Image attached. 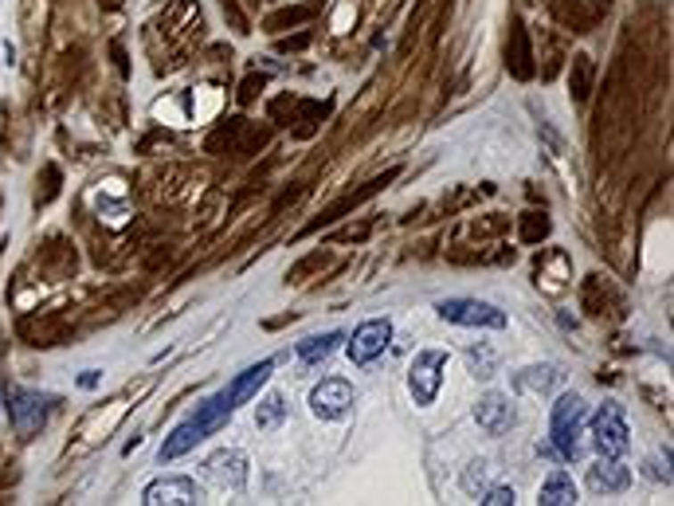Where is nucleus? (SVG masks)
I'll return each mask as SVG.
<instances>
[{"label": "nucleus", "instance_id": "obj_23", "mask_svg": "<svg viewBox=\"0 0 674 506\" xmlns=\"http://www.w3.org/2000/svg\"><path fill=\"white\" fill-rule=\"evenodd\" d=\"M545 232H549V220H545V216H541V220L525 224V240H538V236H545Z\"/></svg>", "mask_w": 674, "mask_h": 506}, {"label": "nucleus", "instance_id": "obj_11", "mask_svg": "<svg viewBox=\"0 0 674 506\" xmlns=\"http://www.w3.org/2000/svg\"><path fill=\"white\" fill-rule=\"evenodd\" d=\"M474 420H479V428H487L490 435H502L514 424V409L506 404L502 393H487L479 404H474Z\"/></svg>", "mask_w": 674, "mask_h": 506}, {"label": "nucleus", "instance_id": "obj_15", "mask_svg": "<svg viewBox=\"0 0 674 506\" xmlns=\"http://www.w3.org/2000/svg\"><path fill=\"white\" fill-rule=\"evenodd\" d=\"M541 506H569V502H577V483H572V475L569 471H553L549 479H545V487H541Z\"/></svg>", "mask_w": 674, "mask_h": 506}, {"label": "nucleus", "instance_id": "obj_1", "mask_svg": "<svg viewBox=\"0 0 674 506\" xmlns=\"http://www.w3.org/2000/svg\"><path fill=\"white\" fill-rule=\"evenodd\" d=\"M232 412H235V409L227 404V396H224V393L208 396L204 404H196V412L188 416L185 424H177V428L168 432V440L161 444L157 460H161V463H173V460H181V455H188V452L196 448V444H204L212 432H220Z\"/></svg>", "mask_w": 674, "mask_h": 506}, {"label": "nucleus", "instance_id": "obj_3", "mask_svg": "<svg viewBox=\"0 0 674 506\" xmlns=\"http://www.w3.org/2000/svg\"><path fill=\"white\" fill-rule=\"evenodd\" d=\"M435 311H440L443 322L474 326V330H502V326L510 322L506 311H498L494 303H482V299H443Z\"/></svg>", "mask_w": 674, "mask_h": 506}, {"label": "nucleus", "instance_id": "obj_19", "mask_svg": "<svg viewBox=\"0 0 674 506\" xmlns=\"http://www.w3.org/2000/svg\"><path fill=\"white\" fill-rule=\"evenodd\" d=\"M482 487H487V463H471V468H467V475H463V491H467V494H479Z\"/></svg>", "mask_w": 674, "mask_h": 506}, {"label": "nucleus", "instance_id": "obj_20", "mask_svg": "<svg viewBox=\"0 0 674 506\" xmlns=\"http://www.w3.org/2000/svg\"><path fill=\"white\" fill-rule=\"evenodd\" d=\"M471 365H474V373L479 377H494V353L490 350H471Z\"/></svg>", "mask_w": 674, "mask_h": 506}, {"label": "nucleus", "instance_id": "obj_22", "mask_svg": "<svg viewBox=\"0 0 674 506\" xmlns=\"http://www.w3.org/2000/svg\"><path fill=\"white\" fill-rule=\"evenodd\" d=\"M482 502H487V506H510L514 502V487H494Z\"/></svg>", "mask_w": 674, "mask_h": 506}, {"label": "nucleus", "instance_id": "obj_12", "mask_svg": "<svg viewBox=\"0 0 674 506\" xmlns=\"http://www.w3.org/2000/svg\"><path fill=\"white\" fill-rule=\"evenodd\" d=\"M208 475H212L216 483H224V487H232V491H240L243 483H247V460H243V452H216L212 460L204 463Z\"/></svg>", "mask_w": 674, "mask_h": 506}, {"label": "nucleus", "instance_id": "obj_18", "mask_svg": "<svg viewBox=\"0 0 674 506\" xmlns=\"http://www.w3.org/2000/svg\"><path fill=\"white\" fill-rule=\"evenodd\" d=\"M286 416V404H283V396L279 393H271V396H263L259 401V412H255V420H259V428H275Z\"/></svg>", "mask_w": 674, "mask_h": 506}, {"label": "nucleus", "instance_id": "obj_10", "mask_svg": "<svg viewBox=\"0 0 674 506\" xmlns=\"http://www.w3.org/2000/svg\"><path fill=\"white\" fill-rule=\"evenodd\" d=\"M8 416H12L16 432H20V435H28L32 428H39V424H44V401H39L36 393H20V389H12V393H8Z\"/></svg>", "mask_w": 674, "mask_h": 506}, {"label": "nucleus", "instance_id": "obj_9", "mask_svg": "<svg viewBox=\"0 0 674 506\" xmlns=\"http://www.w3.org/2000/svg\"><path fill=\"white\" fill-rule=\"evenodd\" d=\"M271 373H275V361H271V357H263L259 365H247V369L224 389L227 404L235 409V404H243V401H251V396H259V389H263L267 381H271Z\"/></svg>", "mask_w": 674, "mask_h": 506}, {"label": "nucleus", "instance_id": "obj_16", "mask_svg": "<svg viewBox=\"0 0 674 506\" xmlns=\"http://www.w3.org/2000/svg\"><path fill=\"white\" fill-rule=\"evenodd\" d=\"M337 342H341V334H322V337H306V342H299V361L302 365H318L325 361L333 350H337Z\"/></svg>", "mask_w": 674, "mask_h": 506}, {"label": "nucleus", "instance_id": "obj_13", "mask_svg": "<svg viewBox=\"0 0 674 506\" xmlns=\"http://www.w3.org/2000/svg\"><path fill=\"white\" fill-rule=\"evenodd\" d=\"M588 487H592V491H604V494L628 491V487H631V471L623 468L620 460H608V455H604L596 468H588Z\"/></svg>", "mask_w": 674, "mask_h": 506}, {"label": "nucleus", "instance_id": "obj_2", "mask_svg": "<svg viewBox=\"0 0 674 506\" xmlns=\"http://www.w3.org/2000/svg\"><path fill=\"white\" fill-rule=\"evenodd\" d=\"M580 424H584V396L580 393H564L561 401L553 404V416H549V432H553L557 460H564V463L580 460V452H584Z\"/></svg>", "mask_w": 674, "mask_h": 506}, {"label": "nucleus", "instance_id": "obj_21", "mask_svg": "<svg viewBox=\"0 0 674 506\" xmlns=\"http://www.w3.org/2000/svg\"><path fill=\"white\" fill-rule=\"evenodd\" d=\"M577 98L588 95V55H577Z\"/></svg>", "mask_w": 674, "mask_h": 506}, {"label": "nucleus", "instance_id": "obj_14", "mask_svg": "<svg viewBox=\"0 0 674 506\" xmlns=\"http://www.w3.org/2000/svg\"><path fill=\"white\" fill-rule=\"evenodd\" d=\"M514 385H518L522 393H549L561 385V369L557 365H530V369H522L514 377Z\"/></svg>", "mask_w": 674, "mask_h": 506}, {"label": "nucleus", "instance_id": "obj_8", "mask_svg": "<svg viewBox=\"0 0 674 506\" xmlns=\"http://www.w3.org/2000/svg\"><path fill=\"white\" fill-rule=\"evenodd\" d=\"M145 506H188V502H204V487L196 479H185V475H168V479H157L145 487L142 494Z\"/></svg>", "mask_w": 674, "mask_h": 506}, {"label": "nucleus", "instance_id": "obj_7", "mask_svg": "<svg viewBox=\"0 0 674 506\" xmlns=\"http://www.w3.org/2000/svg\"><path fill=\"white\" fill-rule=\"evenodd\" d=\"M389 342H392V322H389V319H369V322H361V326L353 330V337H349V357H353V365H373L376 357L389 350Z\"/></svg>", "mask_w": 674, "mask_h": 506}, {"label": "nucleus", "instance_id": "obj_5", "mask_svg": "<svg viewBox=\"0 0 674 506\" xmlns=\"http://www.w3.org/2000/svg\"><path fill=\"white\" fill-rule=\"evenodd\" d=\"M592 444H596L600 455H608V460H620L623 452H628V416L616 401L600 404V412L592 416Z\"/></svg>", "mask_w": 674, "mask_h": 506}, {"label": "nucleus", "instance_id": "obj_6", "mask_svg": "<svg viewBox=\"0 0 674 506\" xmlns=\"http://www.w3.org/2000/svg\"><path fill=\"white\" fill-rule=\"evenodd\" d=\"M353 409V385L341 381V377H325L322 385L310 389V412L318 420H341Z\"/></svg>", "mask_w": 674, "mask_h": 506}, {"label": "nucleus", "instance_id": "obj_17", "mask_svg": "<svg viewBox=\"0 0 674 506\" xmlns=\"http://www.w3.org/2000/svg\"><path fill=\"white\" fill-rule=\"evenodd\" d=\"M510 71L518 79H530L533 67H530V47H525V32L514 24V52H510Z\"/></svg>", "mask_w": 674, "mask_h": 506}, {"label": "nucleus", "instance_id": "obj_4", "mask_svg": "<svg viewBox=\"0 0 674 506\" xmlns=\"http://www.w3.org/2000/svg\"><path fill=\"white\" fill-rule=\"evenodd\" d=\"M443 369H448V353L443 350H420L408 369V393L415 404H428L440 396V385H443Z\"/></svg>", "mask_w": 674, "mask_h": 506}]
</instances>
